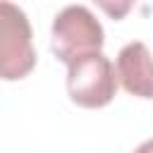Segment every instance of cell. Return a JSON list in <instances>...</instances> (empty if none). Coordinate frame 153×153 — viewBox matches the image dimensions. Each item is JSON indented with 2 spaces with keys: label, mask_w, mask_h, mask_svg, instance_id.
I'll use <instances>...</instances> for the list:
<instances>
[{
  "label": "cell",
  "mask_w": 153,
  "mask_h": 153,
  "mask_svg": "<svg viewBox=\"0 0 153 153\" xmlns=\"http://www.w3.org/2000/svg\"><path fill=\"white\" fill-rule=\"evenodd\" d=\"M36 50L29 17L10 0H0V79L17 81L33 72Z\"/></svg>",
  "instance_id": "obj_1"
},
{
  "label": "cell",
  "mask_w": 153,
  "mask_h": 153,
  "mask_svg": "<svg viewBox=\"0 0 153 153\" xmlns=\"http://www.w3.org/2000/svg\"><path fill=\"white\" fill-rule=\"evenodd\" d=\"M67 93L79 108H103L117 93V74L100 50L84 53L67 62Z\"/></svg>",
  "instance_id": "obj_2"
},
{
  "label": "cell",
  "mask_w": 153,
  "mask_h": 153,
  "mask_svg": "<svg viewBox=\"0 0 153 153\" xmlns=\"http://www.w3.org/2000/svg\"><path fill=\"white\" fill-rule=\"evenodd\" d=\"M105 33L100 22L84 5L65 7L53 22V53L60 62H72L84 53L100 50Z\"/></svg>",
  "instance_id": "obj_3"
},
{
  "label": "cell",
  "mask_w": 153,
  "mask_h": 153,
  "mask_svg": "<svg viewBox=\"0 0 153 153\" xmlns=\"http://www.w3.org/2000/svg\"><path fill=\"white\" fill-rule=\"evenodd\" d=\"M115 74L127 93L146 100L153 98V55L141 41H131L117 53Z\"/></svg>",
  "instance_id": "obj_4"
},
{
  "label": "cell",
  "mask_w": 153,
  "mask_h": 153,
  "mask_svg": "<svg viewBox=\"0 0 153 153\" xmlns=\"http://www.w3.org/2000/svg\"><path fill=\"white\" fill-rule=\"evenodd\" d=\"M110 19H124L129 12H131V7L136 5V0H93Z\"/></svg>",
  "instance_id": "obj_5"
},
{
  "label": "cell",
  "mask_w": 153,
  "mask_h": 153,
  "mask_svg": "<svg viewBox=\"0 0 153 153\" xmlns=\"http://www.w3.org/2000/svg\"><path fill=\"white\" fill-rule=\"evenodd\" d=\"M134 153H153V139H148V141H143L141 146H136Z\"/></svg>",
  "instance_id": "obj_6"
}]
</instances>
